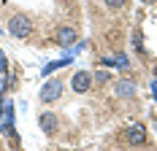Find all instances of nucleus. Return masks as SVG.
<instances>
[{
  "mask_svg": "<svg viewBox=\"0 0 157 151\" xmlns=\"http://www.w3.org/2000/svg\"><path fill=\"white\" fill-rule=\"evenodd\" d=\"M8 30H11L14 38H27L30 30H33V24H30V19H27L25 14H14L11 22H8Z\"/></svg>",
  "mask_w": 157,
  "mask_h": 151,
  "instance_id": "f257e3e1",
  "label": "nucleus"
},
{
  "mask_svg": "<svg viewBox=\"0 0 157 151\" xmlns=\"http://www.w3.org/2000/svg\"><path fill=\"white\" fill-rule=\"evenodd\" d=\"M60 94H63V81L52 78V81L44 84V89H41V103H54Z\"/></svg>",
  "mask_w": 157,
  "mask_h": 151,
  "instance_id": "f03ea898",
  "label": "nucleus"
},
{
  "mask_svg": "<svg viewBox=\"0 0 157 151\" xmlns=\"http://www.w3.org/2000/svg\"><path fill=\"white\" fill-rule=\"evenodd\" d=\"M125 140L133 143V146H144L146 143V130H144L141 124H130L125 130Z\"/></svg>",
  "mask_w": 157,
  "mask_h": 151,
  "instance_id": "7ed1b4c3",
  "label": "nucleus"
},
{
  "mask_svg": "<svg viewBox=\"0 0 157 151\" xmlns=\"http://www.w3.org/2000/svg\"><path fill=\"white\" fill-rule=\"evenodd\" d=\"M71 87H73L76 92H87L90 87H92V76L87 73V70H76L73 78H71Z\"/></svg>",
  "mask_w": 157,
  "mask_h": 151,
  "instance_id": "20e7f679",
  "label": "nucleus"
},
{
  "mask_svg": "<svg viewBox=\"0 0 157 151\" xmlns=\"http://www.w3.org/2000/svg\"><path fill=\"white\" fill-rule=\"evenodd\" d=\"M38 124H41V130H44L46 135H54V132L60 130V119H57L54 113H41V119H38Z\"/></svg>",
  "mask_w": 157,
  "mask_h": 151,
  "instance_id": "39448f33",
  "label": "nucleus"
},
{
  "mask_svg": "<svg viewBox=\"0 0 157 151\" xmlns=\"http://www.w3.org/2000/svg\"><path fill=\"white\" fill-rule=\"evenodd\" d=\"M78 41V35H76V30H73V27H60V30H57V43L63 46H73Z\"/></svg>",
  "mask_w": 157,
  "mask_h": 151,
  "instance_id": "423d86ee",
  "label": "nucleus"
},
{
  "mask_svg": "<svg viewBox=\"0 0 157 151\" xmlns=\"http://www.w3.org/2000/svg\"><path fill=\"white\" fill-rule=\"evenodd\" d=\"M3 127H6V132L14 130V108H11V105L3 108Z\"/></svg>",
  "mask_w": 157,
  "mask_h": 151,
  "instance_id": "0eeeda50",
  "label": "nucleus"
},
{
  "mask_svg": "<svg viewBox=\"0 0 157 151\" xmlns=\"http://www.w3.org/2000/svg\"><path fill=\"white\" fill-rule=\"evenodd\" d=\"M117 87H119L117 92H119L122 97H127V94H133V92H136V89H133V81H119Z\"/></svg>",
  "mask_w": 157,
  "mask_h": 151,
  "instance_id": "6e6552de",
  "label": "nucleus"
},
{
  "mask_svg": "<svg viewBox=\"0 0 157 151\" xmlns=\"http://www.w3.org/2000/svg\"><path fill=\"white\" fill-rule=\"evenodd\" d=\"M71 60H57V62H49V65H44V76L52 73V70H57V68H63V65H68Z\"/></svg>",
  "mask_w": 157,
  "mask_h": 151,
  "instance_id": "1a4fd4ad",
  "label": "nucleus"
},
{
  "mask_svg": "<svg viewBox=\"0 0 157 151\" xmlns=\"http://www.w3.org/2000/svg\"><path fill=\"white\" fill-rule=\"evenodd\" d=\"M103 3H106L109 8H122V6H125L127 0H103Z\"/></svg>",
  "mask_w": 157,
  "mask_h": 151,
  "instance_id": "9d476101",
  "label": "nucleus"
},
{
  "mask_svg": "<svg viewBox=\"0 0 157 151\" xmlns=\"http://www.w3.org/2000/svg\"><path fill=\"white\" fill-rule=\"evenodd\" d=\"M95 81H98V84H106V81H109V73H106V70H100V73L95 76Z\"/></svg>",
  "mask_w": 157,
  "mask_h": 151,
  "instance_id": "9b49d317",
  "label": "nucleus"
},
{
  "mask_svg": "<svg viewBox=\"0 0 157 151\" xmlns=\"http://www.w3.org/2000/svg\"><path fill=\"white\" fill-rule=\"evenodd\" d=\"M125 65H127V57H125V54H119V57H117V68H125Z\"/></svg>",
  "mask_w": 157,
  "mask_h": 151,
  "instance_id": "f8f14e48",
  "label": "nucleus"
},
{
  "mask_svg": "<svg viewBox=\"0 0 157 151\" xmlns=\"http://www.w3.org/2000/svg\"><path fill=\"white\" fill-rule=\"evenodd\" d=\"M0 70H6V57H3V51H0Z\"/></svg>",
  "mask_w": 157,
  "mask_h": 151,
  "instance_id": "ddd939ff",
  "label": "nucleus"
},
{
  "mask_svg": "<svg viewBox=\"0 0 157 151\" xmlns=\"http://www.w3.org/2000/svg\"><path fill=\"white\" fill-rule=\"evenodd\" d=\"M152 94H155V100H157V81L152 84Z\"/></svg>",
  "mask_w": 157,
  "mask_h": 151,
  "instance_id": "4468645a",
  "label": "nucleus"
},
{
  "mask_svg": "<svg viewBox=\"0 0 157 151\" xmlns=\"http://www.w3.org/2000/svg\"><path fill=\"white\" fill-rule=\"evenodd\" d=\"M144 3H155V0H144Z\"/></svg>",
  "mask_w": 157,
  "mask_h": 151,
  "instance_id": "2eb2a0df",
  "label": "nucleus"
}]
</instances>
